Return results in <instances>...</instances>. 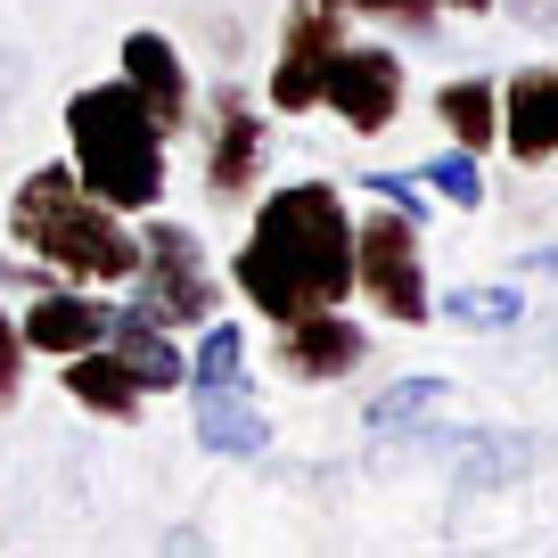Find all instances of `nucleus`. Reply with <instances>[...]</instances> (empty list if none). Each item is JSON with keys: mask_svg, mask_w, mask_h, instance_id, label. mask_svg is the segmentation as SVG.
Segmentation results:
<instances>
[{"mask_svg": "<svg viewBox=\"0 0 558 558\" xmlns=\"http://www.w3.org/2000/svg\"><path fill=\"white\" fill-rule=\"evenodd\" d=\"M436 116L452 123L460 148H493V140H501V90H493L485 74H469V83H444V90H436Z\"/></svg>", "mask_w": 558, "mask_h": 558, "instance_id": "obj_16", "label": "nucleus"}, {"mask_svg": "<svg viewBox=\"0 0 558 558\" xmlns=\"http://www.w3.org/2000/svg\"><path fill=\"white\" fill-rule=\"evenodd\" d=\"M123 83L148 99V116L165 123V132H190V74H181V50L165 34H132L123 41Z\"/></svg>", "mask_w": 558, "mask_h": 558, "instance_id": "obj_14", "label": "nucleus"}, {"mask_svg": "<svg viewBox=\"0 0 558 558\" xmlns=\"http://www.w3.org/2000/svg\"><path fill=\"white\" fill-rule=\"evenodd\" d=\"M320 107H337V123L345 132H386V123L402 116V58L395 50H378V41H337V58H329V74H320Z\"/></svg>", "mask_w": 558, "mask_h": 558, "instance_id": "obj_8", "label": "nucleus"}, {"mask_svg": "<svg viewBox=\"0 0 558 558\" xmlns=\"http://www.w3.org/2000/svg\"><path fill=\"white\" fill-rule=\"evenodd\" d=\"M9 230L25 255H41L50 271H66L74 288H116L140 271V239L123 230V214L107 197H90L74 181V165H41L9 197Z\"/></svg>", "mask_w": 558, "mask_h": 558, "instance_id": "obj_2", "label": "nucleus"}, {"mask_svg": "<svg viewBox=\"0 0 558 558\" xmlns=\"http://www.w3.org/2000/svg\"><path fill=\"white\" fill-rule=\"evenodd\" d=\"M239 296L255 304L263 320H296L320 313V304H345L353 288V214L329 181H296V190H271L255 206V230H246L239 263Z\"/></svg>", "mask_w": 558, "mask_h": 558, "instance_id": "obj_1", "label": "nucleus"}, {"mask_svg": "<svg viewBox=\"0 0 558 558\" xmlns=\"http://www.w3.org/2000/svg\"><path fill=\"white\" fill-rule=\"evenodd\" d=\"M17 337H25V353H83V345H107V304L99 296H83V288H41L34 296V313L17 320Z\"/></svg>", "mask_w": 558, "mask_h": 558, "instance_id": "obj_13", "label": "nucleus"}, {"mask_svg": "<svg viewBox=\"0 0 558 558\" xmlns=\"http://www.w3.org/2000/svg\"><path fill=\"white\" fill-rule=\"evenodd\" d=\"M369 353L362 320H345L337 304H320V313H296V320H279V369L304 386H329V378H353Z\"/></svg>", "mask_w": 558, "mask_h": 558, "instance_id": "obj_10", "label": "nucleus"}, {"mask_svg": "<svg viewBox=\"0 0 558 558\" xmlns=\"http://www.w3.org/2000/svg\"><path fill=\"white\" fill-rule=\"evenodd\" d=\"M444 9H469V17H485V9H493V0H444Z\"/></svg>", "mask_w": 558, "mask_h": 558, "instance_id": "obj_22", "label": "nucleus"}, {"mask_svg": "<svg viewBox=\"0 0 558 558\" xmlns=\"http://www.w3.org/2000/svg\"><path fill=\"white\" fill-rule=\"evenodd\" d=\"M444 320H460V329H509V320H525V296L518 288H452Z\"/></svg>", "mask_w": 558, "mask_h": 558, "instance_id": "obj_18", "label": "nucleus"}, {"mask_svg": "<svg viewBox=\"0 0 558 558\" xmlns=\"http://www.w3.org/2000/svg\"><path fill=\"white\" fill-rule=\"evenodd\" d=\"M444 395H452L444 378H402V386H386V395L369 402V436H395V427H418V418H436V411H444Z\"/></svg>", "mask_w": 558, "mask_h": 558, "instance_id": "obj_17", "label": "nucleus"}, {"mask_svg": "<svg viewBox=\"0 0 558 558\" xmlns=\"http://www.w3.org/2000/svg\"><path fill=\"white\" fill-rule=\"evenodd\" d=\"M345 9H362V17H395V25H436L444 0H345Z\"/></svg>", "mask_w": 558, "mask_h": 558, "instance_id": "obj_21", "label": "nucleus"}, {"mask_svg": "<svg viewBox=\"0 0 558 558\" xmlns=\"http://www.w3.org/2000/svg\"><path fill=\"white\" fill-rule=\"evenodd\" d=\"M107 353H116V362L140 378V395H173V386H190V353L173 345V329H165L148 304L107 313Z\"/></svg>", "mask_w": 558, "mask_h": 558, "instance_id": "obj_11", "label": "nucleus"}, {"mask_svg": "<svg viewBox=\"0 0 558 558\" xmlns=\"http://www.w3.org/2000/svg\"><path fill=\"white\" fill-rule=\"evenodd\" d=\"M190 411H197V444L222 460H255L271 444V418L246 395V337L230 320L206 329V345L190 353Z\"/></svg>", "mask_w": 558, "mask_h": 558, "instance_id": "obj_4", "label": "nucleus"}, {"mask_svg": "<svg viewBox=\"0 0 558 558\" xmlns=\"http://www.w3.org/2000/svg\"><path fill=\"white\" fill-rule=\"evenodd\" d=\"M66 395L83 402V411H99V418H132L140 402H148V395H140V378H132V369H123L107 345L66 353Z\"/></svg>", "mask_w": 558, "mask_h": 558, "instance_id": "obj_15", "label": "nucleus"}, {"mask_svg": "<svg viewBox=\"0 0 558 558\" xmlns=\"http://www.w3.org/2000/svg\"><path fill=\"white\" fill-rule=\"evenodd\" d=\"M255 173H263L255 107H246V90H214L206 99V197L239 206V197H255Z\"/></svg>", "mask_w": 558, "mask_h": 558, "instance_id": "obj_9", "label": "nucleus"}, {"mask_svg": "<svg viewBox=\"0 0 558 558\" xmlns=\"http://www.w3.org/2000/svg\"><path fill=\"white\" fill-rule=\"evenodd\" d=\"M140 304L165 320V329H197L214 320V271H206V246H197L190 222H148L140 230Z\"/></svg>", "mask_w": 558, "mask_h": 558, "instance_id": "obj_6", "label": "nucleus"}, {"mask_svg": "<svg viewBox=\"0 0 558 558\" xmlns=\"http://www.w3.org/2000/svg\"><path fill=\"white\" fill-rule=\"evenodd\" d=\"M418 190L452 197V206H476V197H485V173H476V148H444V157H427V165H418Z\"/></svg>", "mask_w": 558, "mask_h": 558, "instance_id": "obj_19", "label": "nucleus"}, {"mask_svg": "<svg viewBox=\"0 0 558 558\" xmlns=\"http://www.w3.org/2000/svg\"><path fill=\"white\" fill-rule=\"evenodd\" d=\"M353 288H362L386 320H402V329H427V320H436L427 263H418V222L402 206L353 222Z\"/></svg>", "mask_w": 558, "mask_h": 558, "instance_id": "obj_5", "label": "nucleus"}, {"mask_svg": "<svg viewBox=\"0 0 558 558\" xmlns=\"http://www.w3.org/2000/svg\"><path fill=\"white\" fill-rule=\"evenodd\" d=\"M337 41H345V0H288V34H279V66H271L279 116L320 107V74H329Z\"/></svg>", "mask_w": 558, "mask_h": 558, "instance_id": "obj_7", "label": "nucleus"}, {"mask_svg": "<svg viewBox=\"0 0 558 558\" xmlns=\"http://www.w3.org/2000/svg\"><path fill=\"white\" fill-rule=\"evenodd\" d=\"M66 140H74V181L90 197H107L116 214H148L165 197V157H173V132L148 116L132 83H90L66 99Z\"/></svg>", "mask_w": 558, "mask_h": 558, "instance_id": "obj_3", "label": "nucleus"}, {"mask_svg": "<svg viewBox=\"0 0 558 558\" xmlns=\"http://www.w3.org/2000/svg\"><path fill=\"white\" fill-rule=\"evenodd\" d=\"M17 386H25V337H17V320L0 313V411L17 402Z\"/></svg>", "mask_w": 558, "mask_h": 558, "instance_id": "obj_20", "label": "nucleus"}, {"mask_svg": "<svg viewBox=\"0 0 558 558\" xmlns=\"http://www.w3.org/2000/svg\"><path fill=\"white\" fill-rule=\"evenodd\" d=\"M501 140L518 165L558 157V66H525L501 83Z\"/></svg>", "mask_w": 558, "mask_h": 558, "instance_id": "obj_12", "label": "nucleus"}]
</instances>
